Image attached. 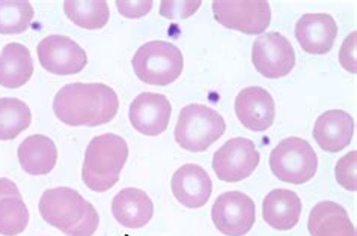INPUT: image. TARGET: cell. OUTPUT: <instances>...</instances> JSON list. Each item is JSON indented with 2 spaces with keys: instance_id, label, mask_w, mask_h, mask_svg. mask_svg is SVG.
Instances as JSON below:
<instances>
[{
  "instance_id": "1",
  "label": "cell",
  "mask_w": 357,
  "mask_h": 236,
  "mask_svg": "<svg viewBox=\"0 0 357 236\" xmlns=\"http://www.w3.org/2000/svg\"><path fill=\"white\" fill-rule=\"evenodd\" d=\"M119 98L102 83H71L53 100L56 118L70 127H100L116 116Z\"/></svg>"
},
{
  "instance_id": "2",
  "label": "cell",
  "mask_w": 357,
  "mask_h": 236,
  "mask_svg": "<svg viewBox=\"0 0 357 236\" xmlns=\"http://www.w3.org/2000/svg\"><path fill=\"white\" fill-rule=\"evenodd\" d=\"M128 158V145L121 136L101 134L93 137L86 148L82 179L89 190L105 193L118 181Z\"/></svg>"
},
{
  "instance_id": "3",
  "label": "cell",
  "mask_w": 357,
  "mask_h": 236,
  "mask_svg": "<svg viewBox=\"0 0 357 236\" xmlns=\"http://www.w3.org/2000/svg\"><path fill=\"white\" fill-rule=\"evenodd\" d=\"M227 129V122L215 110L202 104H189L180 111L175 127V140L189 152H204L215 143Z\"/></svg>"
},
{
  "instance_id": "4",
  "label": "cell",
  "mask_w": 357,
  "mask_h": 236,
  "mask_svg": "<svg viewBox=\"0 0 357 236\" xmlns=\"http://www.w3.org/2000/svg\"><path fill=\"white\" fill-rule=\"evenodd\" d=\"M131 63L139 80L153 86H167L181 75L184 58L176 45L151 41L140 47Z\"/></svg>"
},
{
  "instance_id": "5",
  "label": "cell",
  "mask_w": 357,
  "mask_h": 236,
  "mask_svg": "<svg viewBox=\"0 0 357 236\" xmlns=\"http://www.w3.org/2000/svg\"><path fill=\"white\" fill-rule=\"evenodd\" d=\"M270 168L280 181L300 185L315 176L318 157L309 141L300 137H288L271 150Z\"/></svg>"
},
{
  "instance_id": "6",
  "label": "cell",
  "mask_w": 357,
  "mask_h": 236,
  "mask_svg": "<svg viewBox=\"0 0 357 236\" xmlns=\"http://www.w3.org/2000/svg\"><path fill=\"white\" fill-rule=\"evenodd\" d=\"M213 13L219 24L246 35L266 32L271 22V8L266 0H218Z\"/></svg>"
},
{
  "instance_id": "7",
  "label": "cell",
  "mask_w": 357,
  "mask_h": 236,
  "mask_svg": "<svg viewBox=\"0 0 357 236\" xmlns=\"http://www.w3.org/2000/svg\"><path fill=\"white\" fill-rule=\"evenodd\" d=\"M211 219L225 236H244L255 224V202L241 191L223 193L211 207Z\"/></svg>"
},
{
  "instance_id": "8",
  "label": "cell",
  "mask_w": 357,
  "mask_h": 236,
  "mask_svg": "<svg viewBox=\"0 0 357 236\" xmlns=\"http://www.w3.org/2000/svg\"><path fill=\"white\" fill-rule=\"evenodd\" d=\"M252 62L266 79L285 77L296 65L294 47L279 32L259 35L252 47Z\"/></svg>"
},
{
  "instance_id": "9",
  "label": "cell",
  "mask_w": 357,
  "mask_h": 236,
  "mask_svg": "<svg viewBox=\"0 0 357 236\" xmlns=\"http://www.w3.org/2000/svg\"><path fill=\"white\" fill-rule=\"evenodd\" d=\"M259 164V152L252 140H228L213 157V170L223 182H238L249 178Z\"/></svg>"
},
{
  "instance_id": "10",
  "label": "cell",
  "mask_w": 357,
  "mask_h": 236,
  "mask_svg": "<svg viewBox=\"0 0 357 236\" xmlns=\"http://www.w3.org/2000/svg\"><path fill=\"white\" fill-rule=\"evenodd\" d=\"M88 200L68 187L50 188L43 193L40 200V214L45 223L67 233L74 229L82 220Z\"/></svg>"
},
{
  "instance_id": "11",
  "label": "cell",
  "mask_w": 357,
  "mask_h": 236,
  "mask_svg": "<svg viewBox=\"0 0 357 236\" xmlns=\"http://www.w3.org/2000/svg\"><path fill=\"white\" fill-rule=\"evenodd\" d=\"M41 67L56 75H73L83 71L88 56L82 47L63 35H50L38 44Z\"/></svg>"
},
{
  "instance_id": "12",
  "label": "cell",
  "mask_w": 357,
  "mask_h": 236,
  "mask_svg": "<svg viewBox=\"0 0 357 236\" xmlns=\"http://www.w3.org/2000/svg\"><path fill=\"white\" fill-rule=\"evenodd\" d=\"M172 106L162 93L144 92L130 104L128 119L131 125L144 136H160L167 129Z\"/></svg>"
},
{
  "instance_id": "13",
  "label": "cell",
  "mask_w": 357,
  "mask_h": 236,
  "mask_svg": "<svg viewBox=\"0 0 357 236\" xmlns=\"http://www.w3.org/2000/svg\"><path fill=\"white\" fill-rule=\"evenodd\" d=\"M236 115L244 128L261 133L273 125L276 104L264 88L250 86L243 89L237 95Z\"/></svg>"
},
{
  "instance_id": "14",
  "label": "cell",
  "mask_w": 357,
  "mask_h": 236,
  "mask_svg": "<svg viewBox=\"0 0 357 236\" xmlns=\"http://www.w3.org/2000/svg\"><path fill=\"white\" fill-rule=\"evenodd\" d=\"M171 187L175 199L190 210L205 206L213 191L211 178L198 164H184L178 168Z\"/></svg>"
},
{
  "instance_id": "15",
  "label": "cell",
  "mask_w": 357,
  "mask_h": 236,
  "mask_svg": "<svg viewBox=\"0 0 357 236\" xmlns=\"http://www.w3.org/2000/svg\"><path fill=\"white\" fill-rule=\"evenodd\" d=\"M337 24L328 14H305L296 24V38L309 54H326L333 49Z\"/></svg>"
},
{
  "instance_id": "16",
  "label": "cell",
  "mask_w": 357,
  "mask_h": 236,
  "mask_svg": "<svg viewBox=\"0 0 357 236\" xmlns=\"http://www.w3.org/2000/svg\"><path fill=\"white\" fill-rule=\"evenodd\" d=\"M314 139L326 152H340L351 143L354 134V119L344 110L324 111L315 122Z\"/></svg>"
},
{
  "instance_id": "17",
  "label": "cell",
  "mask_w": 357,
  "mask_h": 236,
  "mask_svg": "<svg viewBox=\"0 0 357 236\" xmlns=\"http://www.w3.org/2000/svg\"><path fill=\"white\" fill-rule=\"evenodd\" d=\"M112 214L127 229H140L151 221L154 205L149 196L139 188H124L112 200Z\"/></svg>"
},
{
  "instance_id": "18",
  "label": "cell",
  "mask_w": 357,
  "mask_h": 236,
  "mask_svg": "<svg viewBox=\"0 0 357 236\" xmlns=\"http://www.w3.org/2000/svg\"><path fill=\"white\" fill-rule=\"evenodd\" d=\"M302 215V200L297 193L276 188L262 202V219L276 230H291L296 228Z\"/></svg>"
},
{
  "instance_id": "19",
  "label": "cell",
  "mask_w": 357,
  "mask_h": 236,
  "mask_svg": "<svg viewBox=\"0 0 357 236\" xmlns=\"http://www.w3.org/2000/svg\"><path fill=\"white\" fill-rule=\"evenodd\" d=\"M311 236H356L349 212L340 203L324 200L317 203L307 219Z\"/></svg>"
},
{
  "instance_id": "20",
  "label": "cell",
  "mask_w": 357,
  "mask_h": 236,
  "mask_svg": "<svg viewBox=\"0 0 357 236\" xmlns=\"http://www.w3.org/2000/svg\"><path fill=\"white\" fill-rule=\"evenodd\" d=\"M17 152L22 168L32 176L50 173L58 162V149L54 141L43 134H33L24 139Z\"/></svg>"
},
{
  "instance_id": "21",
  "label": "cell",
  "mask_w": 357,
  "mask_h": 236,
  "mask_svg": "<svg viewBox=\"0 0 357 236\" xmlns=\"http://www.w3.org/2000/svg\"><path fill=\"white\" fill-rule=\"evenodd\" d=\"M29 224V211L17 185L0 178V235L17 236Z\"/></svg>"
},
{
  "instance_id": "22",
  "label": "cell",
  "mask_w": 357,
  "mask_h": 236,
  "mask_svg": "<svg viewBox=\"0 0 357 236\" xmlns=\"http://www.w3.org/2000/svg\"><path fill=\"white\" fill-rule=\"evenodd\" d=\"M33 74V59L27 47L9 42L0 53V86L8 89L22 88Z\"/></svg>"
},
{
  "instance_id": "23",
  "label": "cell",
  "mask_w": 357,
  "mask_h": 236,
  "mask_svg": "<svg viewBox=\"0 0 357 236\" xmlns=\"http://www.w3.org/2000/svg\"><path fill=\"white\" fill-rule=\"evenodd\" d=\"M63 11L74 24L88 31L105 27L110 17L106 0H67L63 2Z\"/></svg>"
},
{
  "instance_id": "24",
  "label": "cell",
  "mask_w": 357,
  "mask_h": 236,
  "mask_svg": "<svg viewBox=\"0 0 357 236\" xmlns=\"http://www.w3.org/2000/svg\"><path fill=\"white\" fill-rule=\"evenodd\" d=\"M32 122L31 109L22 100L0 98V140H14Z\"/></svg>"
},
{
  "instance_id": "25",
  "label": "cell",
  "mask_w": 357,
  "mask_h": 236,
  "mask_svg": "<svg viewBox=\"0 0 357 236\" xmlns=\"http://www.w3.org/2000/svg\"><path fill=\"white\" fill-rule=\"evenodd\" d=\"M33 8L26 0H0V33L18 35L29 29Z\"/></svg>"
},
{
  "instance_id": "26",
  "label": "cell",
  "mask_w": 357,
  "mask_h": 236,
  "mask_svg": "<svg viewBox=\"0 0 357 236\" xmlns=\"http://www.w3.org/2000/svg\"><path fill=\"white\" fill-rule=\"evenodd\" d=\"M357 150L344 155L335 167L336 182L351 193L357 191Z\"/></svg>"
},
{
  "instance_id": "27",
  "label": "cell",
  "mask_w": 357,
  "mask_h": 236,
  "mask_svg": "<svg viewBox=\"0 0 357 236\" xmlns=\"http://www.w3.org/2000/svg\"><path fill=\"white\" fill-rule=\"evenodd\" d=\"M202 2L199 0H181V2H174V0H163L160 3V15L169 18V20H184V18L192 17L201 8Z\"/></svg>"
},
{
  "instance_id": "28",
  "label": "cell",
  "mask_w": 357,
  "mask_h": 236,
  "mask_svg": "<svg viewBox=\"0 0 357 236\" xmlns=\"http://www.w3.org/2000/svg\"><path fill=\"white\" fill-rule=\"evenodd\" d=\"M98 224H100V215H98L96 207H93V205L88 202L86 210H84V214L82 217V220L79 221V224L74 229L68 230L65 235L67 236H92L97 232Z\"/></svg>"
},
{
  "instance_id": "29",
  "label": "cell",
  "mask_w": 357,
  "mask_h": 236,
  "mask_svg": "<svg viewBox=\"0 0 357 236\" xmlns=\"http://www.w3.org/2000/svg\"><path fill=\"white\" fill-rule=\"evenodd\" d=\"M357 33L351 32L349 36L345 38V41L341 47L340 52V62L345 71L351 74L357 72V65H356V47H357Z\"/></svg>"
},
{
  "instance_id": "30",
  "label": "cell",
  "mask_w": 357,
  "mask_h": 236,
  "mask_svg": "<svg viewBox=\"0 0 357 236\" xmlns=\"http://www.w3.org/2000/svg\"><path fill=\"white\" fill-rule=\"evenodd\" d=\"M116 8L119 14L127 18H140L146 15L153 8L151 0H133V2H127V0H118Z\"/></svg>"
}]
</instances>
